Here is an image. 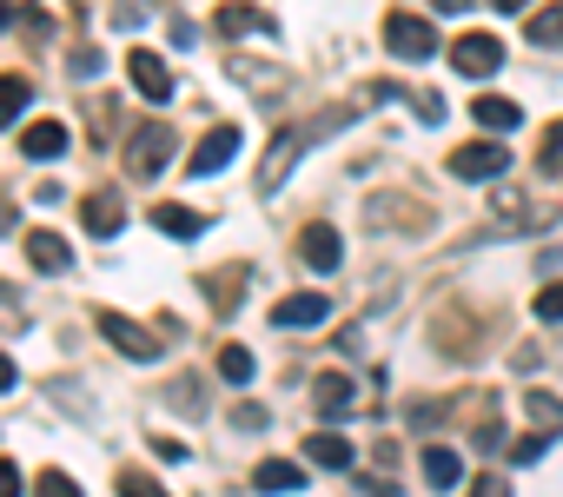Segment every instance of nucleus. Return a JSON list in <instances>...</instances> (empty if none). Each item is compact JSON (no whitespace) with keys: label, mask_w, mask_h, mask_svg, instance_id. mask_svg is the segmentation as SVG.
Wrapping results in <instances>:
<instances>
[{"label":"nucleus","mask_w":563,"mask_h":497,"mask_svg":"<svg viewBox=\"0 0 563 497\" xmlns=\"http://www.w3.org/2000/svg\"><path fill=\"white\" fill-rule=\"evenodd\" d=\"M173 146H179L173 126H140L133 146H126V173H133V179H159V173L173 166Z\"/></svg>","instance_id":"1"},{"label":"nucleus","mask_w":563,"mask_h":497,"mask_svg":"<svg viewBox=\"0 0 563 497\" xmlns=\"http://www.w3.org/2000/svg\"><path fill=\"white\" fill-rule=\"evenodd\" d=\"M385 47H391V60H431L438 54V27L418 21V14H391L385 21Z\"/></svg>","instance_id":"2"},{"label":"nucleus","mask_w":563,"mask_h":497,"mask_svg":"<svg viewBox=\"0 0 563 497\" xmlns=\"http://www.w3.org/2000/svg\"><path fill=\"white\" fill-rule=\"evenodd\" d=\"M451 67L464 80H490L504 67V41L497 34H464V41H451Z\"/></svg>","instance_id":"3"},{"label":"nucleus","mask_w":563,"mask_h":497,"mask_svg":"<svg viewBox=\"0 0 563 497\" xmlns=\"http://www.w3.org/2000/svg\"><path fill=\"white\" fill-rule=\"evenodd\" d=\"M93 325H100V332H107V339H113V345H120L126 358H159V339H153L146 325H133L126 312H113V306H100V312H93Z\"/></svg>","instance_id":"4"},{"label":"nucleus","mask_w":563,"mask_h":497,"mask_svg":"<svg viewBox=\"0 0 563 497\" xmlns=\"http://www.w3.org/2000/svg\"><path fill=\"white\" fill-rule=\"evenodd\" d=\"M325 319H332V299H325V292H292V299L272 306V325H278V332H312V325H325Z\"/></svg>","instance_id":"5"},{"label":"nucleus","mask_w":563,"mask_h":497,"mask_svg":"<svg viewBox=\"0 0 563 497\" xmlns=\"http://www.w3.org/2000/svg\"><path fill=\"white\" fill-rule=\"evenodd\" d=\"M299 153H306V133H299V126H286V133L272 140V153H265V166H258V192H265V199L286 186V173L299 166Z\"/></svg>","instance_id":"6"},{"label":"nucleus","mask_w":563,"mask_h":497,"mask_svg":"<svg viewBox=\"0 0 563 497\" xmlns=\"http://www.w3.org/2000/svg\"><path fill=\"white\" fill-rule=\"evenodd\" d=\"M232 153H239V126H212V133L192 146L186 173H192V179H212V173H225V166H232Z\"/></svg>","instance_id":"7"},{"label":"nucleus","mask_w":563,"mask_h":497,"mask_svg":"<svg viewBox=\"0 0 563 497\" xmlns=\"http://www.w3.org/2000/svg\"><path fill=\"white\" fill-rule=\"evenodd\" d=\"M126 80H133L153 107H166V100H173V74H166V60H159V54H146V47H133V54H126Z\"/></svg>","instance_id":"8"},{"label":"nucleus","mask_w":563,"mask_h":497,"mask_svg":"<svg viewBox=\"0 0 563 497\" xmlns=\"http://www.w3.org/2000/svg\"><path fill=\"white\" fill-rule=\"evenodd\" d=\"M504 166H510V146H490V140L451 153V173H457V179H497Z\"/></svg>","instance_id":"9"},{"label":"nucleus","mask_w":563,"mask_h":497,"mask_svg":"<svg viewBox=\"0 0 563 497\" xmlns=\"http://www.w3.org/2000/svg\"><path fill=\"white\" fill-rule=\"evenodd\" d=\"M299 259H306L312 273H339V259H345V245H339V232H332L325 219L299 232Z\"/></svg>","instance_id":"10"},{"label":"nucleus","mask_w":563,"mask_h":497,"mask_svg":"<svg viewBox=\"0 0 563 497\" xmlns=\"http://www.w3.org/2000/svg\"><path fill=\"white\" fill-rule=\"evenodd\" d=\"M80 225H87L93 239H113V232L126 225V206H120L113 192H93V199H80Z\"/></svg>","instance_id":"11"},{"label":"nucleus","mask_w":563,"mask_h":497,"mask_svg":"<svg viewBox=\"0 0 563 497\" xmlns=\"http://www.w3.org/2000/svg\"><path fill=\"white\" fill-rule=\"evenodd\" d=\"M299 484H306V464H292V457H272V464L252 471V490H265V497H286Z\"/></svg>","instance_id":"12"},{"label":"nucleus","mask_w":563,"mask_h":497,"mask_svg":"<svg viewBox=\"0 0 563 497\" xmlns=\"http://www.w3.org/2000/svg\"><path fill=\"white\" fill-rule=\"evenodd\" d=\"M21 153H27V159H60V153H67V126H60V120H34V126L21 133Z\"/></svg>","instance_id":"13"},{"label":"nucleus","mask_w":563,"mask_h":497,"mask_svg":"<svg viewBox=\"0 0 563 497\" xmlns=\"http://www.w3.org/2000/svg\"><path fill=\"white\" fill-rule=\"evenodd\" d=\"M418 464H424V484H431V490H451V484L464 477V457H457L451 444H424Z\"/></svg>","instance_id":"14"},{"label":"nucleus","mask_w":563,"mask_h":497,"mask_svg":"<svg viewBox=\"0 0 563 497\" xmlns=\"http://www.w3.org/2000/svg\"><path fill=\"white\" fill-rule=\"evenodd\" d=\"M27 259H34V273H67V266H74V253H67L60 232H34V239H27Z\"/></svg>","instance_id":"15"},{"label":"nucleus","mask_w":563,"mask_h":497,"mask_svg":"<svg viewBox=\"0 0 563 497\" xmlns=\"http://www.w3.org/2000/svg\"><path fill=\"white\" fill-rule=\"evenodd\" d=\"M471 113H477V126H490V133H517V126H523V107L504 100V93H484Z\"/></svg>","instance_id":"16"},{"label":"nucleus","mask_w":563,"mask_h":497,"mask_svg":"<svg viewBox=\"0 0 563 497\" xmlns=\"http://www.w3.org/2000/svg\"><path fill=\"white\" fill-rule=\"evenodd\" d=\"M312 398H319V411H325V418H352V378L325 372V378L312 385Z\"/></svg>","instance_id":"17"},{"label":"nucleus","mask_w":563,"mask_h":497,"mask_svg":"<svg viewBox=\"0 0 563 497\" xmlns=\"http://www.w3.org/2000/svg\"><path fill=\"white\" fill-rule=\"evenodd\" d=\"M306 457H312V464H325V471H345V464H358V457H352V444H345L339 431H319V438H306Z\"/></svg>","instance_id":"18"},{"label":"nucleus","mask_w":563,"mask_h":497,"mask_svg":"<svg viewBox=\"0 0 563 497\" xmlns=\"http://www.w3.org/2000/svg\"><path fill=\"white\" fill-rule=\"evenodd\" d=\"M153 225H159L166 239H199V232H206V219L186 212V206H153Z\"/></svg>","instance_id":"19"},{"label":"nucleus","mask_w":563,"mask_h":497,"mask_svg":"<svg viewBox=\"0 0 563 497\" xmlns=\"http://www.w3.org/2000/svg\"><path fill=\"white\" fill-rule=\"evenodd\" d=\"M27 100H34V87H27L21 74H0V126H14V120L27 113Z\"/></svg>","instance_id":"20"},{"label":"nucleus","mask_w":563,"mask_h":497,"mask_svg":"<svg viewBox=\"0 0 563 497\" xmlns=\"http://www.w3.org/2000/svg\"><path fill=\"white\" fill-rule=\"evenodd\" d=\"M212 27H219V34H272V21H265L258 8H219Z\"/></svg>","instance_id":"21"},{"label":"nucleus","mask_w":563,"mask_h":497,"mask_svg":"<svg viewBox=\"0 0 563 497\" xmlns=\"http://www.w3.org/2000/svg\"><path fill=\"white\" fill-rule=\"evenodd\" d=\"M523 411H530V424H537V431H550V438L563 431V405H556L550 391H530V405H523Z\"/></svg>","instance_id":"22"},{"label":"nucleus","mask_w":563,"mask_h":497,"mask_svg":"<svg viewBox=\"0 0 563 497\" xmlns=\"http://www.w3.org/2000/svg\"><path fill=\"white\" fill-rule=\"evenodd\" d=\"M537 173H543V179H556V173H563V120H550V126H543V153H537Z\"/></svg>","instance_id":"23"},{"label":"nucleus","mask_w":563,"mask_h":497,"mask_svg":"<svg viewBox=\"0 0 563 497\" xmlns=\"http://www.w3.org/2000/svg\"><path fill=\"white\" fill-rule=\"evenodd\" d=\"M530 41H537V47H563V0H556V8H543V14L530 21Z\"/></svg>","instance_id":"24"},{"label":"nucleus","mask_w":563,"mask_h":497,"mask_svg":"<svg viewBox=\"0 0 563 497\" xmlns=\"http://www.w3.org/2000/svg\"><path fill=\"white\" fill-rule=\"evenodd\" d=\"M252 372H258V358H252L245 345H225V352H219V378H232V385H245Z\"/></svg>","instance_id":"25"},{"label":"nucleus","mask_w":563,"mask_h":497,"mask_svg":"<svg viewBox=\"0 0 563 497\" xmlns=\"http://www.w3.org/2000/svg\"><path fill=\"white\" fill-rule=\"evenodd\" d=\"M120 497H166V484L146 471H120Z\"/></svg>","instance_id":"26"},{"label":"nucleus","mask_w":563,"mask_h":497,"mask_svg":"<svg viewBox=\"0 0 563 497\" xmlns=\"http://www.w3.org/2000/svg\"><path fill=\"white\" fill-rule=\"evenodd\" d=\"M34 497H80V484H74L67 471H41V484H34Z\"/></svg>","instance_id":"27"},{"label":"nucleus","mask_w":563,"mask_h":497,"mask_svg":"<svg viewBox=\"0 0 563 497\" xmlns=\"http://www.w3.org/2000/svg\"><path fill=\"white\" fill-rule=\"evenodd\" d=\"M550 444H556V438H550V431H530V438H523V444H517V451H510V464H537V457H543V451H550Z\"/></svg>","instance_id":"28"},{"label":"nucleus","mask_w":563,"mask_h":497,"mask_svg":"<svg viewBox=\"0 0 563 497\" xmlns=\"http://www.w3.org/2000/svg\"><path fill=\"white\" fill-rule=\"evenodd\" d=\"M537 319H543V325H563V286H543V292H537Z\"/></svg>","instance_id":"29"},{"label":"nucleus","mask_w":563,"mask_h":497,"mask_svg":"<svg viewBox=\"0 0 563 497\" xmlns=\"http://www.w3.org/2000/svg\"><path fill=\"white\" fill-rule=\"evenodd\" d=\"M471 497H510V477L504 471H484V477H471Z\"/></svg>","instance_id":"30"},{"label":"nucleus","mask_w":563,"mask_h":497,"mask_svg":"<svg viewBox=\"0 0 563 497\" xmlns=\"http://www.w3.org/2000/svg\"><path fill=\"white\" fill-rule=\"evenodd\" d=\"M100 67H107V54H100V47H80V54H74V74H80V80H87V74L100 80Z\"/></svg>","instance_id":"31"},{"label":"nucleus","mask_w":563,"mask_h":497,"mask_svg":"<svg viewBox=\"0 0 563 497\" xmlns=\"http://www.w3.org/2000/svg\"><path fill=\"white\" fill-rule=\"evenodd\" d=\"M358 490H365V497H398V484H391V477H358Z\"/></svg>","instance_id":"32"},{"label":"nucleus","mask_w":563,"mask_h":497,"mask_svg":"<svg viewBox=\"0 0 563 497\" xmlns=\"http://www.w3.org/2000/svg\"><path fill=\"white\" fill-rule=\"evenodd\" d=\"M0 497H21V471L8 457H0Z\"/></svg>","instance_id":"33"},{"label":"nucleus","mask_w":563,"mask_h":497,"mask_svg":"<svg viewBox=\"0 0 563 497\" xmlns=\"http://www.w3.org/2000/svg\"><path fill=\"white\" fill-rule=\"evenodd\" d=\"M232 424H245V431H258V424H265V411H258V405H239V411H232Z\"/></svg>","instance_id":"34"},{"label":"nucleus","mask_w":563,"mask_h":497,"mask_svg":"<svg viewBox=\"0 0 563 497\" xmlns=\"http://www.w3.org/2000/svg\"><path fill=\"white\" fill-rule=\"evenodd\" d=\"M14 385H21V372L8 365V352H0V391H14Z\"/></svg>","instance_id":"35"},{"label":"nucleus","mask_w":563,"mask_h":497,"mask_svg":"<svg viewBox=\"0 0 563 497\" xmlns=\"http://www.w3.org/2000/svg\"><path fill=\"white\" fill-rule=\"evenodd\" d=\"M438 14H471V0H438Z\"/></svg>","instance_id":"36"},{"label":"nucleus","mask_w":563,"mask_h":497,"mask_svg":"<svg viewBox=\"0 0 563 497\" xmlns=\"http://www.w3.org/2000/svg\"><path fill=\"white\" fill-rule=\"evenodd\" d=\"M490 8H497V14H517V8H530V0H490Z\"/></svg>","instance_id":"37"},{"label":"nucleus","mask_w":563,"mask_h":497,"mask_svg":"<svg viewBox=\"0 0 563 497\" xmlns=\"http://www.w3.org/2000/svg\"><path fill=\"white\" fill-rule=\"evenodd\" d=\"M0 232H14V212H8V206H0Z\"/></svg>","instance_id":"38"}]
</instances>
